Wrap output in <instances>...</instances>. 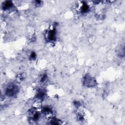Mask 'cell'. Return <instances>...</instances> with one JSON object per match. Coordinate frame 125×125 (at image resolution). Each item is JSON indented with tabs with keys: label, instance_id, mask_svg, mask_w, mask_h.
<instances>
[{
	"label": "cell",
	"instance_id": "cell-1",
	"mask_svg": "<svg viewBox=\"0 0 125 125\" xmlns=\"http://www.w3.org/2000/svg\"><path fill=\"white\" fill-rule=\"evenodd\" d=\"M18 91V88L15 85H11L7 87L6 89V94L9 96H13Z\"/></svg>",
	"mask_w": 125,
	"mask_h": 125
}]
</instances>
